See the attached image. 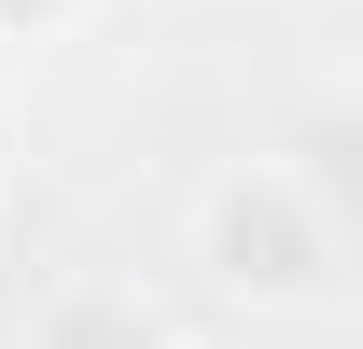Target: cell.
<instances>
[{
	"mask_svg": "<svg viewBox=\"0 0 363 349\" xmlns=\"http://www.w3.org/2000/svg\"><path fill=\"white\" fill-rule=\"evenodd\" d=\"M196 265L238 307H321L335 294V210L308 168H224L196 196Z\"/></svg>",
	"mask_w": 363,
	"mask_h": 349,
	"instance_id": "1",
	"label": "cell"
},
{
	"mask_svg": "<svg viewBox=\"0 0 363 349\" xmlns=\"http://www.w3.org/2000/svg\"><path fill=\"white\" fill-rule=\"evenodd\" d=\"M28 349H182V336H168V307L140 294V279L84 265V279H56V294L28 307Z\"/></svg>",
	"mask_w": 363,
	"mask_h": 349,
	"instance_id": "2",
	"label": "cell"
},
{
	"mask_svg": "<svg viewBox=\"0 0 363 349\" xmlns=\"http://www.w3.org/2000/svg\"><path fill=\"white\" fill-rule=\"evenodd\" d=\"M84 0H0V43H43V28H70Z\"/></svg>",
	"mask_w": 363,
	"mask_h": 349,
	"instance_id": "3",
	"label": "cell"
},
{
	"mask_svg": "<svg viewBox=\"0 0 363 349\" xmlns=\"http://www.w3.org/2000/svg\"><path fill=\"white\" fill-rule=\"evenodd\" d=\"M321 154H335V182H321V210H335V196H350V210H363V126H335V140H321Z\"/></svg>",
	"mask_w": 363,
	"mask_h": 349,
	"instance_id": "4",
	"label": "cell"
},
{
	"mask_svg": "<svg viewBox=\"0 0 363 349\" xmlns=\"http://www.w3.org/2000/svg\"><path fill=\"white\" fill-rule=\"evenodd\" d=\"M0 168H14V112H0Z\"/></svg>",
	"mask_w": 363,
	"mask_h": 349,
	"instance_id": "5",
	"label": "cell"
}]
</instances>
